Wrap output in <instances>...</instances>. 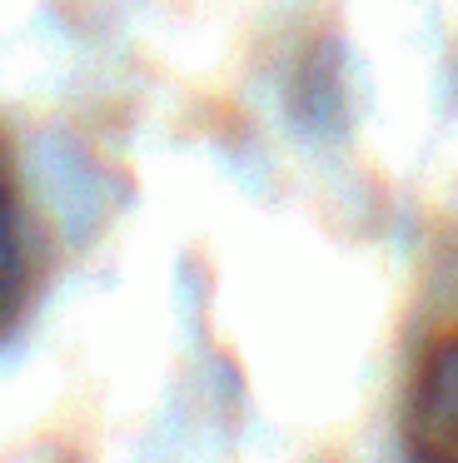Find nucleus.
Returning a JSON list of instances; mask_svg holds the SVG:
<instances>
[{"label": "nucleus", "mask_w": 458, "mask_h": 463, "mask_svg": "<svg viewBox=\"0 0 458 463\" xmlns=\"http://www.w3.org/2000/svg\"><path fill=\"white\" fill-rule=\"evenodd\" d=\"M398 433L408 463H458V324L418 349Z\"/></svg>", "instance_id": "nucleus-1"}, {"label": "nucleus", "mask_w": 458, "mask_h": 463, "mask_svg": "<svg viewBox=\"0 0 458 463\" xmlns=\"http://www.w3.org/2000/svg\"><path fill=\"white\" fill-rule=\"evenodd\" d=\"M35 294V240H30V210L20 175L0 145V339L25 319Z\"/></svg>", "instance_id": "nucleus-2"}]
</instances>
